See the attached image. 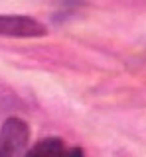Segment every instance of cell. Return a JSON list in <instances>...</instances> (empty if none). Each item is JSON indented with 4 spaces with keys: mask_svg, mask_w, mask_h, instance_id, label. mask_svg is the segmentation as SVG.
Here are the masks:
<instances>
[{
    "mask_svg": "<svg viewBox=\"0 0 146 157\" xmlns=\"http://www.w3.org/2000/svg\"><path fill=\"white\" fill-rule=\"evenodd\" d=\"M30 144V126L10 116L0 126V157H22Z\"/></svg>",
    "mask_w": 146,
    "mask_h": 157,
    "instance_id": "1",
    "label": "cell"
},
{
    "mask_svg": "<svg viewBox=\"0 0 146 157\" xmlns=\"http://www.w3.org/2000/svg\"><path fill=\"white\" fill-rule=\"evenodd\" d=\"M47 28L40 20L20 14H0V36L4 37H43Z\"/></svg>",
    "mask_w": 146,
    "mask_h": 157,
    "instance_id": "2",
    "label": "cell"
},
{
    "mask_svg": "<svg viewBox=\"0 0 146 157\" xmlns=\"http://www.w3.org/2000/svg\"><path fill=\"white\" fill-rule=\"evenodd\" d=\"M24 157H85V155L81 147H67L63 140L55 136H47L36 141L32 149L24 153Z\"/></svg>",
    "mask_w": 146,
    "mask_h": 157,
    "instance_id": "3",
    "label": "cell"
}]
</instances>
